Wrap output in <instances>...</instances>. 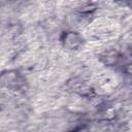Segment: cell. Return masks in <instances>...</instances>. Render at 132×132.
I'll list each match as a JSON object with an SVG mask.
<instances>
[{
  "label": "cell",
  "instance_id": "obj_1",
  "mask_svg": "<svg viewBox=\"0 0 132 132\" xmlns=\"http://www.w3.org/2000/svg\"><path fill=\"white\" fill-rule=\"evenodd\" d=\"M81 41H82V39H81L80 35H78L75 32H71V33L67 34L64 39L65 46H67L69 48H76L77 46H79L81 44Z\"/></svg>",
  "mask_w": 132,
  "mask_h": 132
}]
</instances>
